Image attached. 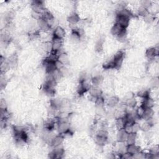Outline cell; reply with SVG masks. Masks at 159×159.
Instances as JSON below:
<instances>
[{"mask_svg": "<svg viewBox=\"0 0 159 159\" xmlns=\"http://www.w3.org/2000/svg\"><path fill=\"white\" fill-rule=\"evenodd\" d=\"M129 20L130 19L125 17V16H123L119 14H117L116 18V23L120 25L123 28L126 29L129 26Z\"/></svg>", "mask_w": 159, "mask_h": 159, "instance_id": "1", "label": "cell"}, {"mask_svg": "<svg viewBox=\"0 0 159 159\" xmlns=\"http://www.w3.org/2000/svg\"><path fill=\"white\" fill-rule=\"evenodd\" d=\"M57 124V130L60 134H63L70 129V125L67 121L60 119V121Z\"/></svg>", "mask_w": 159, "mask_h": 159, "instance_id": "2", "label": "cell"}, {"mask_svg": "<svg viewBox=\"0 0 159 159\" xmlns=\"http://www.w3.org/2000/svg\"><path fill=\"white\" fill-rule=\"evenodd\" d=\"M63 45V39L57 38L53 36L52 40V51H60L62 46Z\"/></svg>", "mask_w": 159, "mask_h": 159, "instance_id": "3", "label": "cell"}, {"mask_svg": "<svg viewBox=\"0 0 159 159\" xmlns=\"http://www.w3.org/2000/svg\"><path fill=\"white\" fill-rule=\"evenodd\" d=\"M31 6L33 11L38 12L39 14L42 13V12L45 10L44 8L43 2H42L40 1H33L32 3Z\"/></svg>", "mask_w": 159, "mask_h": 159, "instance_id": "4", "label": "cell"}, {"mask_svg": "<svg viewBox=\"0 0 159 159\" xmlns=\"http://www.w3.org/2000/svg\"><path fill=\"white\" fill-rule=\"evenodd\" d=\"M126 152L131 154L134 157L135 155L140 152V148L139 146H137L136 144H131V145H127Z\"/></svg>", "mask_w": 159, "mask_h": 159, "instance_id": "5", "label": "cell"}, {"mask_svg": "<svg viewBox=\"0 0 159 159\" xmlns=\"http://www.w3.org/2000/svg\"><path fill=\"white\" fill-rule=\"evenodd\" d=\"M64 136L62 135L61 136H56L55 137H52V139L51 141V144L53 146V147H58L60 146L64 142Z\"/></svg>", "mask_w": 159, "mask_h": 159, "instance_id": "6", "label": "cell"}, {"mask_svg": "<svg viewBox=\"0 0 159 159\" xmlns=\"http://www.w3.org/2000/svg\"><path fill=\"white\" fill-rule=\"evenodd\" d=\"M53 36L57 37V38L63 39L65 36V31L64 29L60 26H57L54 29Z\"/></svg>", "mask_w": 159, "mask_h": 159, "instance_id": "7", "label": "cell"}, {"mask_svg": "<svg viewBox=\"0 0 159 159\" xmlns=\"http://www.w3.org/2000/svg\"><path fill=\"white\" fill-rule=\"evenodd\" d=\"M37 24H38L40 30L44 32L48 31L49 30H50V29L51 28L48 25L47 21L43 19L42 18H40L39 20H37Z\"/></svg>", "mask_w": 159, "mask_h": 159, "instance_id": "8", "label": "cell"}, {"mask_svg": "<svg viewBox=\"0 0 159 159\" xmlns=\"http://www.w3.org/2000/svg\"><path fill=\"white\" fill-rule=\"evenodd\" d=\"M124 29H125L123 28L118 24L115 23L114 26H112V27L111 28V34L112 35L116 36V37H118L120 33L122 32Z\"/></svg>", "mask_w": 159, "mask_h": 159, "instance_id": "9", "label": "cell"}, {"mask_svg": "<svg viewBox=\"0 0 159 159\" xmlns=\"http://www.w3.org/2000/svg\"><path fill=\"white\" fill-rule=\"evenodd\" d=\"M146 56L149 58H154L155 57L158 56V49L156 47L149 48L146 51Z\"/></svg>", "mask_w": 159, "mask_h": 159, "instance_id": "10", "label": "cell"}, {"mask_svg": "<svg viewBox=\"0 0 159 159\" xmlns=\"http://www.w3.org/2000/svg\"><path fill=\"white\" fill-rule=\"evenodd\" d=\"M89 92L91 97L93 98H95V99L99 97H101V90L98 88L97 86L91 87L90 89L89 90Z\"/></svg>", "mask_w": 159, "mask_h": 159, "instance_id": "11", "label": "cell"}, {"mask_svg": "<svg viewBox=\"0 0 159 159\" xmlns=\"http://www.w3.org/2000/svg\"><path fill=\"white\" fill-rule=\"evenodd\" d=\"M128 134H127L126 132H125L124 129H120L118 133V136H117L118 137V140L121 142H126Z\"/></svg>", "mask_w": 159, "mask_h": 159, "instance_id": "12", "label": "cell"}, {"mask_svg": "<svg viewBox=\"0 0 159 159\" xmlns=\"http://www.w3.org/2000/svg\"><path fill=\"white\" fill-rule=\"evenodd\" d=\"M142 105L145 108H152L154 106V99L150 97L144 98L143 99V102L142 103Z\"/></svg>", "mask_w": 159, "mask_h": 159, "instance_id": "13", "label": "cell"}, {"mask_svg": "<svg viewBox=\"0 0 159 159\" xmlns=\"http://www.w3.org/2000/svg\"><path fill=\"white\" fill-rule=\"evenodd\" d=\"M136 140H137V134L132 132L128 134L127 140L125 142H126L127 145L134 144H136Z\"/></svg>", "mask_w": 159, "mask_h": 159, "instance_id": "14", "label": "cell"}, {"mask_svg": "<svg viewBox=\"0 0 159 159\" xmlns=\"http://www.w3.org/2000/svg\"><path fill=\"white\" fill-rule=\"evenodd\" d=\"M154 114V112L152 110V108H145V110L144 112V114L142 119H145V121H147L150 119L153 118V116Z\"/></svg>", "mask_w": 159, "mask_h": 159, "instance_id": "15", "label": "cell"}, {"mask_svg": "<svg viewBox=\"0 0 159 159\" xmlns=\"http://www.w3.org/2000/svg\"><path fill=\"white\" fill-rule=\"evenodd\" d=\"M107 139H108L107 136L98 134H97V136H96V138H95L97 144L100 146L103 145L104 144H105L106 142L107 141Z\"/></svg>", "mask_w": 159, "mask_h": 159, "instance_id": "16", "label": "cell"}, {"mask_svg": "<svg viewBox=\"0 0 159 159\" xmlns=\"http://www.w3.org/2000/svg\"><path fill=\"white\" fill-rule=\"evenodd\" d=\"M58 60L60 61L61 63H62L64 65L68 64L69 63V58L67 56V54H66L64 52H62L59 54L58 58Z\"/></svg>", "mask_w": 159, "mask_h": 159, "instance_id": "17", "label": "cell"}, {"mask_svg": "<svg viewBox=\"0 0 159 159\" xmlns=\"http://www.w3.org/2000/svg\"><path fill=\"white\" fill-rule=\"evenodd\" d=\"M80 21V17L78 14L73 13L69 16L68 21L70 23V24H76Z\"/></svg>", "mask_w": 159, "mask_h": 159, "instance_id": "18", "label": "cell"}, {"mask_svg": "<svg viewBox=\"0 0 159 159\" xmlns=\"http://www.w3.org/2000/svg\"><path fill=\"white\" fill-rule=\"evenodd\" d=\"M119 98L116 97H112L110 98L108 100V104L109 106H110L111 108L116 106L117 104L119 103Z\"/></svg>", "mask_w": 159, "mask_h": 159, "instance_id": "19", "label": "cell"}, {"mask_svg": "<svg viewBox=\"0 0 159 159\" xmlns=\"http://www.w3.org/2000/svg\"><path fill=\"white\" fill-rule=\"evenodd\" d=\"M145 108L142 105L138 107L137 109L136 110V115L137 116V118H142V117H143L144 116V112H145Z\"/></svg>", "mask_w": 159, "mask_h": 159, "instance_id": "20", "label": "cell"}, {"mask_svg": "<svg viewBox=\"0 0 159 159\" xmlns=\"http://www.w3.org/2000/svg\"><path fill=\"white\" fill-rule=\"evenodd\" d=\"M136 104H137V101L134 97L127 99L126 100V102H125V105L130 108H134L136 106Z\"/></svg>", "mask_w": 159, "mask_h": 159, "instance_id": "21", "label": "cell"}, {"mask_svg": "<svg viewBox=\"0 0 159 159\" xmlns=\"http://www.w3.org/2000/svg\"><path fill=\"white\" fill-rule=\"evenodd\" d=\"M102 82H103V77L101 76H99H99H96L93 77L91 80V82L95 86H97L99 84H101Z\"/></svg>", "mask_w": 159, "mask_h": 159, "instance_id": "22", "label": "cell"}, {"mask_svg": "<svg viewBox=\"0 0 159 159\" xmlns=\"http://www.w3.org/2000/svg\"><path fill=\"white\" fill-rule=\"evenodd\" d=\"M116 125L117 128L118 129V130H120V129H124V125H125L124 119L123 118L117 119Z\"/></svg>", "mask_w": 159, "mask_h": 159, "instance_id": "23", "label": "cell"}, {"mask_svg": "<svg viewBox=\"0 0 159 159\" xmlns=\"http://www.w3.org/2000/svg\"><path fill=\"white\" fill-rule=\"evenodd\" d=\"M95 104H96V106L98 108H102L104 106V99H103V98L101 97H101H99L96 98Z\"/></svg>", "mask_w": 159, "mask_h": 159, "instance_id": "24", "label": "cell"}, {"mask_svg": "<svg viewBox=\"0 0 159 159\" xmlns=\"http://www.w3.org/2000/svg\"><path fill=\"white\" fill-rule=\"evenodd\" d=\"M140 130H142L145 132H147L149 131V129L152 126L147 122V121H145V123H142L141 125H140Z\"/></svg>", "mask_w": 159, "mask_h": 159, "instance_id": "25", "label": "cell"}, {"mask_svg": "<svg viewBox=\"0 0 159 159\" xmlns=\"http://www.w3.org/2000/svg\"><path fill=\"white\" fill-rule=\"evenodd\" d=\"M138 96L139 97L142 99H144V98H148V97H150L149 96V91L147 90H141L140 91L139 93H138Z\"/></svg>", "mask_w": 159, "mask_h": 159, "instance_id": "26", "label": "cell"}, {"mask_svg": "<svg viewBox=\"0 0 159 159\" xmlns=\"http://www.w3.org/2000/svg\"><path fill=\"white\" fill-rule=\"evenodd\" d=\"M138 12H139V14L140 16H143L144 18L145 17V16H147L148 14H149V12L147 8H145L142 6L140 7Z\"/></svg>", "mask_w": 159, "mask_h": 159, "instance_id": "27", "label": "cell"}, {"mask_svg": "<svg viewBox=\"0 0 159 159\" xmlns=\"http://www.w3.org/2000/svg\"><path fill=\"white\" fill-rule=\"evenodd\" d=\"M132 132L136 133V134L138 132V131H139L140 130V124L139 123H136V121L135 123H134L132 125Z\"/></svg>", "mask_w": 159, "mask_h": 159, "instance_id": "28", "label": "cell"}, {"mask_svg": "<svg viewBox=\"0 0 159 159\" xmlns=\"http://www.w3.org/2000/svg\"><path fill=\"white\" fill-rule=\"evenodd\" d=\"M144 18V20L147 23H149L152 22L153 20H154V17L151 14H148L147 16H145Z\"/></svg>", "mask_w": 159, "mask_h": 159, "instance_id": "29", "label": "cell"}, {"mask_svg": "<svg viewBox=\"0 0 159 159\" xmlns=\"http://www.w3.org/2000/svg\"><path fill=\"white\" fill-rule=\"evenodd\" d=\"M151 4L152 3L150 1H142V6L148 9V8L151 6Z\"/></svg>", "mask_w": 159, "mask_h": 159, "instance_id": "30", "label": "cell"}, {"mask_svg": "<svg viewBox=\"0 0 159 159\" xmlns=\"http://www.w3.org/2000/svg\"><path fill=\"white\" fill-rule=\"evenodd\" d=\"M0 107H1V110H6V103L5 101V100L4 99L1 100Z\"/></svg>", "mask_w": 159, "mask_h": 159, "instance_id": "31", "label": "cell"}]
</instances>
